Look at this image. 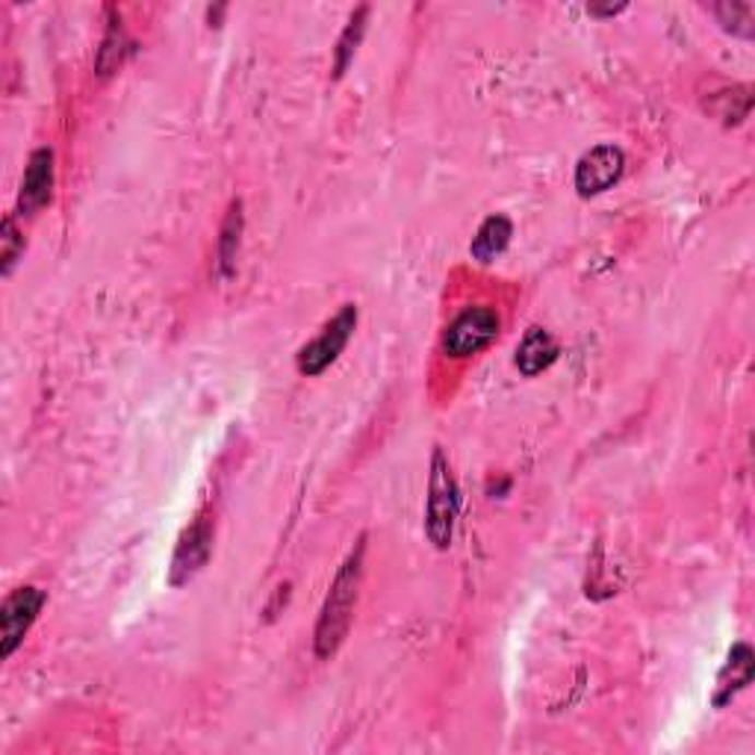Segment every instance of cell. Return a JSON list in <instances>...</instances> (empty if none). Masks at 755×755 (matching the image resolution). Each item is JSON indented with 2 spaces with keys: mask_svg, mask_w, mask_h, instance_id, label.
<instances>
[{
  "mask_svg": "<svg viewBox=\"0 0 755 755\" xmlns=\"http://www.w3.org/2000/svg\"><path fill=\"white\" fill-rule=\"evenodd\" d=\"M626 10V3H617V7H597V3H590L588 12L593 15V19H611V15H617V12Z\"/></svg>",
  "mask_w": 755,
  "mask_h": 755,
  "instance_id": "18",
  "label": "cell"
},
{
  "mask_svg": "<svg viewBox=\"0 0 755 755\" xmlns=\"http://www.w3.org/2000/svg\"><path fill=\"white\" fill-rule=\"evenodd\" d=\"M626 168V157L617 145H597L579 160L576 166V189L579 196L590 198L605 192L617 184Z\"/></svg>",
  "mask_w": 755,
  "mask_h": 755,
  "instance_id": "7",
  "label": "cell"
},
{
  "mask_svg": "<svg viewBox=\"0 0 755 755\" xmlns=\"http://www.w3.org/2000/svg\"><path fill=\"white\" fill-rule=\"evenodd\" d=\"M54 196V151L50 148H36L24 168V180H21L19 192V213L21 216H33L42 207L48 204Z\"/></svg>",
  "mask_w": 755,
  "mask_h": 755,
  "instance_id": "8",
  "label": "cell"
},
{
  "mask_svg": "<svg viewBox=\"0 0 755 755\" xmlns=\"http://www.w3.org/2000/svg\"><path fill=\"white\" fill-rule=\"evenodd\" d=\"M711 15H715L723 30L735 33L741 39H753L755 27V10L753 3H741V0H727V3H715L711 7Z\"/></svg>",
  "mask_w": 755,
  "mask_h": 755,
  "instance_id": "14",
  "label": "cell"
},
{
  "mask_svg": "<svg viewBox=\"0 0 755 755\" xmlns=\"http://www.w3.org/2000/svg\"><path fill=\"white\" fill-rule=\"evenodd\" d=\"M21 255H24V234L15 225V219L7 216L3 227H0V272H3V278L12 275Z\"/></svg>",
  "mask_w": 755,
  "mask_h": 755,
  "instance_id": "16",
  "label": "cell"
},
{
  "mask_svg": "<svg viewBox=\"0 0 755 755\" xmlns=\"http://www.w3.org/2000/svg\"><path fill=\"white\" fill-rule=\"evenodd\" d=\"M753 682V649L746 644H738L732 647L727 658V668L720 670L717 676V706H727L729 699L735 697L738 691H744L746 685Z\"/></svg>",
  "mask_w": 755,
  "mask_h": 755,
  "instance_id": "9",
  "label": "cell"
},
{
  "mask_svg": "<svg viewBox=\"0 0 755 755\" xmlns=\"http://www.w3.org/2000/svg\"><path fill=\"white\" fill-rule=\"evenodd\" d=\"M239 234H243V204L236 201V204L231 207V213H227L222 236H219V263H222V272H225V275L234 269L236 251H239Z\"/></svg>",
  "mask_w": 755,
  "mask_h": 755,
  "instance_id": "15",
  "label": "cell"
},
{
  "mask_svg": "<svg viewBox=\"0 0 755 755\" xmlns=\"http://www.w3.org/2000/svg\"><path fill=\"white\" fill-rule=\"evenodd\" d=\"M458 484L449 470V461L443 449L432 455V479H428V502H425V534L437 550H449L455 538V520H458Z\"/></svg>",
  "mask_w": 755,
  "mask_h": 755,
  "instance_id": "2",
  "label": "cell"
},
{
  "mask_svg": "<svg viewBox=\"0 0 755 755\" xmlns=\"http://www.w3.org/2000/svg\"><path fill=\"white\" fill-rule=\"evenodd\" d=\"M128 50H130V39L125 36V30H121V21H109L107 36H104V42H101V48H98V74L101 78L116 74V71L121 69L125 57H128Z\"/></svg>",
  "mask_w": 755,
  "mask_h": 755,
  "instance_id": "12",
  "label": "cell"
},
{
  "mask_svg": "<svg viewBox=\"0 0 755 755\" xmlns=\"http://www.w3.org/2000/svg\"><path fill=\"white\" fill-rule=\"evenodd\" d=\"M364 555H366V538H357V546L349 552V558L343 561V567L337 569L334 581L328 588L325 605L316 620V635L314 647L319 658H334L337 649L343 647L349 626H352L354 605H357V590H361V576H364Z\"/></svg>",
  "mask_w": 755,
  "mask_h": 755,
  "instance_id": "1",
  "label": "cell"
},
{
  "mask_svg": "<svg viewBox=\"0 0 755 755\" xmlns=\"http://www.w3.org/2000/svg\"><path fill=\"white\" fill-rule=\"evenodd\" d=\"M558 361V345L552 340L550 331L543 328H529V334L522 337L520 349H517V366L522 375H540Z\"/></svg>",
  "mask_w": 755,
  "mask_h": 755,
  "instance_id": "10",
  "label": "cell"
},
{
  "mask_svg": "<svg viewBox=\"0 0 755 755\" xmlns=\"http://www.w3.org/2000/svg\"><path fill=\"white\" fill-rule=\"evenodd\" d=\"M366 19H369V7H361V10L352 15V21H349V27L343 30L340 42H337L334 78H343L345 69H349V62H352L357 48H361V42H364V33H366Z\"/></svg>",
  "mask_w": 755,
  "mask_h": 755,
  "instance_id": "13",
  "label": "cell"
},
{
  "mask_svg": "<svg viewBox=\"0 0 755 755\" xmlns=\"http://www.w3.org/2000/svg\"><path fill=\"white\" fill-rule=\"evenodd\" d=\"M750 95V89L746 86H741V89H732V92H720L717 95V101H723V107H715L711 113H715L723 125H741L744 121V113H738L735 109V101H741V98H746Z\"/></svg>",
  "mask_w": 755,
  "mask_h": 755,
  "instance_id": "17",
  "label": "cell"
},
{
  "mask_svg": "<svg viewBox=\"0 0 755 755\" xmlns=\"http://www.w3.org/2000/svg\"><path fill=\"white\" fill-rule=\"evenodd\" d=\"M354 328H357V307L345 305L343 310L331 319V322L325 325L322 334L316 337L314 343H307L305 349L298 352V357H295L298 373L307 375V378L322 375L325 369H328V366L334 364L337 357L343 354V349L349 345V340H352Z\"/></svg>",
  "mask_w": 755,
  "mask_h": 755,
  "instance_id": "3",
  "label": "cell"
},
{
  "mask_svg": "<svg viewBox=\"0 0 755 755\" xmlns=\"http://www.w3.org/2000/svg\"><path fill=\"white\" fill-rule=\"evenodd\" d=\"M210 552H213V520L207 514H201L177 540L172 567H168V581L175 588H184L187 581L196 579L198 573L204 569V564L210 561Z\"/></svg>",
  "mask_w": 755,
  "mask_h": 755,
  "instance_id": "5",
  "label": "cell"
},
{
  "mask_svg": "<svg viewBox=\"0 0 755 755\" xmlns=\"http://www.w3.org/2000/svg\"><path fill=\"white\" fill-rule=\"evenodd\" d=\"M510 236H514V227H510L508 216L484 219L479 231H475V236H472L470 255L475 260H481V263H491V260H496L508 248Z\"/></svg>",
  "mask_w": 755,
  "mask_h": 755,
  "instance_id": "11",
  "label": "cell"
},
{
  "mask_svg": "<svg viewBox=\"0 0 755 755\" xmlns=\"http://www.w3.org/2000/svg\"><path fill=\"white\" fill-rule=\"evenodd\" d=\"M499 334V314L493 307H470L463 310L443 334V349L451 357H470L487 349Z\"/></svg>",
  "mask_w": 755,
  "mask_h": 755,
  "instance_id": "4",
  "label": "cell"
},
{
  "mask_svg": "<svg viewBox=\"0 0 755 755\" xmlns=\"http://www.w3.org/2000/svg\"><path fill=\"white\" fill-rule=\"evenodd\" d=\"M42 605H45V593L33 585L12 590L7 597L3 609H0V652H3V658H10L21 647L30 626L39 617Z\"/></svg>",
  "mask_w": 755,
  "mask_h": 755,
  "instance_id": "6",
  "label": "cell"
}]
</instances>
